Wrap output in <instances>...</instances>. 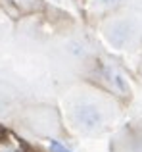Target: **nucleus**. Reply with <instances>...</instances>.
Wrapping results in <instances>:
<instances>
[{
	"label": "nucleus",
	"instance_id": "2",
	"mask_svg": "<svg viewBox=\"0 0 142 152\" xmlns=\"http://www.w3.org/2000/svg\"><path fill=\"white\" fill-rule=\"evenodd\" d=\"M50 150H52V152H73V150L65 148L64 145H60L58 141H50Z\"/></svg>",
	"mask_w": 142,
	"mask_h": 152
},
{
	"label": "nucleus",
	"instance_id": "4",
	"mask_svg": "<svg viewBox=\"0 0 142 152\" xmlns=\"http://www.w3.org/2000/svg\"><path fill=\"white\" fill-rule=\"evenodd\" d=\"M17 152H19V150H17Z\"/></svg>",
	"mask_w": 142,
	"mask_h": 152
},
{
	"label": "nucleus",
	"instance_id": "1",
	"mask_svg": "<svg viewBox=\"0 0 142 152\" xmlns=\"http://www.w3.org/2000/svg\"><path fill=\"white\" fill-rule=\"evenodd\" d=\"M73 118L77 121V125L83 127V129H96L102 121V114L94 104H81V106H77Z\"/></svg>",
	"mask_w": 142,
	"mask_h": 152
},
{
	"label": "nucleus",
	"instance_id": "3",
	"mask_svg": "<svg viewBox=\"0 0 142 152\" xmlns=\"http://www.w3.org/2000/svg\"><path fill=\"white\" fill-rule=\"evenodd\" d=\"M100 2H102V4H115L117 0H100Z\"/></svg>",
	"mask_w": 142,
	"mask_h": 152
}]
</instances>
